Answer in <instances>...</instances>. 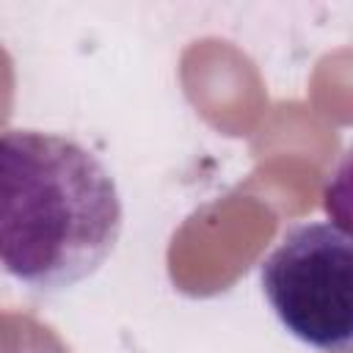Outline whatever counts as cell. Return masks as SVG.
<instances>
[{"label": "cell", "instance_id": "obj_1", "mask_svg": "<svg viewBox=\"0 0 353 353\" xmlns=\"http://www.w3.org/2000/svg\"><path fill=\"white\" fill-rule=\"evenodd\" d=\"M124 226L116 179L80 141L47 130L0 138V262L36 292L91 279Z\"/></svg>", "mask_w": 353, "mask_h": 353}, {"label": "cell", "instance_id": "obj_2", "mask_svg": "<svg viewBox=\"0 0 353 353\" xmlns=\"http://www.w3.org/2000/svg\"><path fill=\"white\" fill-rule=\"evenodd\" d=\"M276 320L323 353H353V237L331 221L292 226L259 265Z\"/></svg>", "mask_w": 353, "mask_h": 353}, {"label": "cell", "instance_id": "obj_3", "mask_svg": "<svg viewBox=\"0 0 353 353\" xmlns=\"http://www.w3.org/2000/svg\"><path fill=\"white\" fill-rule=\"evenodd\" d=\"M323 210L334 226L353 237V149L342 154L323 188Z\"/></svg>", "mask_w": 353, "mask_h": 353}]
</instances>
